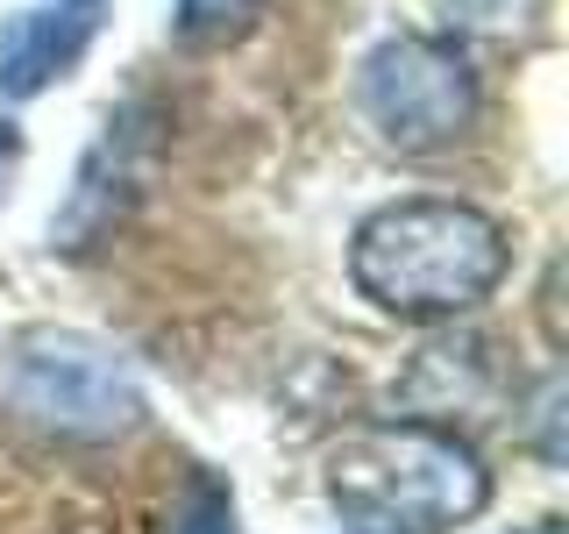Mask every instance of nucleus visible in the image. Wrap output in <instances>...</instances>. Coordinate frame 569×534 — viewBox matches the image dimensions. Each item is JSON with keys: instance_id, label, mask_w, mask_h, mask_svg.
I'll return each mask as SVG.
<instances>
[{"instance_id": "f03ea898", "label": "nucleus", "mask_w": 569, "mask_h": 534, "mask_svg": "<svg viewBox=\"0 0 569 534\" xmlns=\"http://www.w3.org/2000/svg\"><path fill=\"white\" fill-rule=\"evenodd\" d=\"M328 506L349 534H449L491 506V471L456 427L363 421L320 456Z\"/></svg>"}, {"instance_id": "20e7f679", "label": "nucleus", "mask_w": 569, "mask_h": 534, "mask_svg": "<svg viewBox=\"0 0 569 534\" xmlns=\"http://www.w3.org/2000/svg\"><path fill=\"white\" fill-rule=\"evenodd\" d=\"M356 115L399 157H441L470 142L485 115V86H477L462 36H385L356 65Z\"/></svg>"}, {"instance_id": "39448f33", "label": "nucleus", "mask_w": 569, "mask_h": 534, "mask_svg": "<svg viewBox=\"0 0 569 534\" xmlns=\"http://www.w3.org/2000/svg\"><path fill=\"white\" fill-rule=\"evenodd\" d=\"M107 29V0H43L0 22V100H36L86 65Z\"/></svg>"}, {"instance_id": "9d476101", "label": "nucleus", "mask_w": 569, "mask_h": 534, "mask_svg": "<svg viewBox=\"0 0 569 534\" xmlns=\"http://www.w3.org/2000/svg\"><path fill=\"white\" fill-rule=\"evenodd\" d=\"M527 534H569V527H556V521H541V527H527Z\"/></svg>"}, {"instance_id": "6e6552de", "label": "nucleus", "mask_w": 569, "mask_h": 534, "mask_svg": "<svg viewBox=\"0 0 569 534\" xmlns=\"http://www.w3.org/2000/svg\"><path fill=\"white\" fill-rule=\"evenodd\" d=\"M171 534H242L236 527V492L213 471H192L186 492H178V506H171Z\"/></svg>"}, {"instance_id": "7ed1b4c3", "label": "nucleus", "mask_w": 569, "mask_h": 534, "mask_svg": "<svg viewBox=\"0 0 569 534\" xmlns=\"http://www.w3.org/2000/svg\"><path fill=\"white\" fill-rule=\"evenodd\" d=\"M0 414L58 442H121L142 427L150 399L114 343L79 328H22L0 356Z\"/></svg>"}, {"instance_id": "f257e3e1", "label": "nucleus", "mask_w": 569, "mask_h": 534, "mask_svg": "<svg viewBox=\"0 0 569 534\" xmlns=\"http://www.w3.org/2000/svg\"><path fill=\"white\" fill-rule=\"evenodd\" d=\"M512 236L498 214L449 192L385 200L349 236V285L391 320H462L506 285Z\"/></svg>"}, {"instance_id": "1a4fd4ad", "label": "nucleus", "mask_w": 569, "mask_h": 534, "mask_svg": "<svg viewBox=\"0 0 569 534\" xmlns=\"http://www.w3.org/2000/svg\"><path fill=\"white\" fill-rule=\"evenodd\" d=\"M14 171H22V129H14L8 100H0V207H8V192H14Z\"/></svg>"}, {"instance_id": "0eeeda50", "label": "nucleus", "mask_w": 569, "mask_h": 534, "mask_svg": "<svg viewBox=\"0 0 569 534\" xmlns=\"http://www.w3.org/2000/svg\"><path fill=\"white\" fill-rule=\"evenodd\" d=\"M257 14H263V0H178L171 36L186 50H221V43H236V36L257 29Z\"/></svg>"}, {"instance_id": "423d86ee", "label": "nucleus", "mask_w": 569, "mask_h": 534, "mask_svg": "<svg viewBox=\"0 0 569 534\" xmlns=\"http://www.w3.org/2000/svg\"><path fill=\"white\" fill-rule=\"evenodd\" d=\"M449 36H533L548 0H427Z\"/></svg>"}]
</instances>
